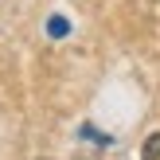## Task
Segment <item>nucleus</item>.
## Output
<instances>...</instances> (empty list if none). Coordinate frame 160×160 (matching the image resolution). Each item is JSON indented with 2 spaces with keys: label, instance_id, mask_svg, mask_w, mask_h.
<instances>
[{
  "label": "nucleus",
  "instance_id": "1",
  "mask_svg": "<svg viewBox=\"0 0 160 160\" xmlns=\"http://www.w3.org/2000/svg\"><path fill=\"white\" fill-rule=\"evenodd\" d=\"M47 31H51L55 39H62V35H67V31H70V23L62 20V16H51V20H47Z\"/></svg>",
  "mask_w": 160,
  "mask_h": 160
},
{
  "label": "nucleus",
  "instance_id": "2",
  "mask_svg": "<svg viewBox=\"0 0 160 160\" xmlns=\"http://www.w3.org/2000/svg\"><path fill=\"white\" fill-rule=\"evenodd\" d=\"M145 156L148 160H160V133H152V137L145 141Z\"/></svg>",
  "mask_w": 160,
  "mask_h": 160
}]
</instances>
